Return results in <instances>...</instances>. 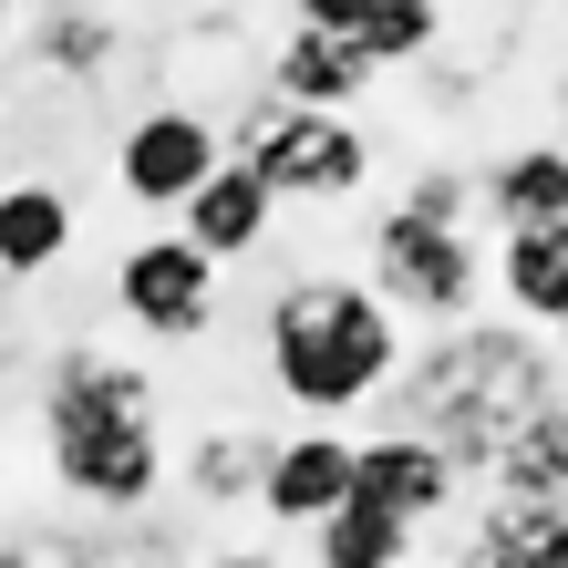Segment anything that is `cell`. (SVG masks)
<instances>
[{
    "label": "cell",
    "mask_w": 568,
    "mask_h": 568,
    "mask_svg": "<svg viewBox=\"0 0 568 568\" xmlns=\"http://www.w3.org/2000/svg\"><path fill=\"white\" fill-rule=\"evenodd\" d=\"M0 11H11V0H0Z\"/></svg>",
    "instance_id": "cell-24"
},
{
    "label": "cell",
    "mask_w": 568,
    "mask_h": 568,
    "mask_svg": "<svg viewBox=\"0 0 568 568\" xmlns=\"http://www.w3.org/2000/svg\"><path fill=\"white\" fill-rule=\"evenodd\" d=\"M496 496H538V507H568V404H538L507 445L486 455Z\"/></svg>",
    "instance_id": "cell-12"
},
{
    "label": "cell",
    "mask_w": 568,
    "mask_h": 568,
    "mask_svg": "<svg viewBox=\"0 0 568 568\" xmlns=\"http://www.w3.org/2000/svg\"><path fill=\"white\" fill-rule=\"evenodd\" d=\"M455 568H517V558H486V548H476V558H455Z\"/></svg>",
    "instance_id": "cell-23"
},
{
    "label": "cell",
    "mask_w": 568,
    "mask_h": 568,
    "mask_svg": "<svg viewBox=\"0 0 568 568\" xmlns=\"http://www.w3.org/2000/svg\"><path fill=\"white\" fill-rule=\"evenodd\" d=\"M104 52H114V21L93 11V0H52V21H42V62H73V73H93Z\"/></svg>",
    "instance_id": "cell-19"
},
{
    "label": "cell",
    "mask_w": 568,
    "mask_h": 568,
    "mask_svg": "<svg viewBox=\"0 0 568 568\" xmlns=\"http://www.w3.org/2000/svg\"><path fill=\"white\" fill-rule=\"evenodd\" d=\"M404 207H414V217H434V227H465V176H424Z\"/></svg>",
    "instance_id": "cell-21"
},
{
    "label": "cell",
    "mask_w": 568,
    "mask_h": 568,
    "mask_svg": "<svg viewBox=\"0 0 568 568\" xmlns=\"http://www.w3.org/2000/svg\"><path fill=\"white\" fill-rule=\"evenodd\" d=\"M73 248V196L62 186H0V280H42Z\"/></svg>",
    "instance_id": "cell-14"
},
{
    "label": "cell",
    "mask_w": 568,
    "mask_h": 568,
    "mask_svg": "<svg viewBox=\"0 0 568 568\" xmlns=\"http://www.w3.org/2000/svg\"><path fill=\"white\" fill-rule=\"evenodd\" d=\"M558 93H568V83H558Z\"/></svg>",
    "instance_id": "cell-25"
},
{
    "label": "cell",
    "mask_w": 568,
    "mask_h": 568,
    "mask_svg": "<svg viewBox=\"0 0 568 568\" xmlns=\"http://www.w3.org/2000/svg\"><path fill=\"white\" fill-rule=\"evenodd\" d=\"M217 124L207 114H186V104H165V114H135L124 124V145H114V176L135 207H186L196 186H207V165H217Z\"/></svg>",
    "instance_id": "cell-7"
},
{
    "label": "cell",
    "mask_w": 568,
    "mask_h": 568,
    "mask_svg": "<svg viewBox=\"0 0 568 568\" xmlns=\"http://www.w3.org/2000/svg\"><path fill=\"white\" fill-rule=\"evenodd\" d=\"M434 31H445V0H383V21L362 31V62L373 73H393V62H414V52H434Z\"/></svg>",
    "instance_id": "cell-18"
},
{
    "label": "cell",
    "mask_w": 568,
    "mask_h": 568,
    "mask_svg": "<svg viewBox=\"0 0 568 568\" xmlns=\"http://www.w3.org/2000/svg\"><path fill=\"white\" fill-rule=\"evenodd\" d=\"M52 476L83 507H145L165 486V445H155V383L114 352H62L52 362Z\"/></svg>",
    "instance_id": "cell-2"
},
{
    "label": "cell",
    "mask_w": 568,
    "mask_h": 568,
    "mask_svg": "<svg viewBox=\"0 0 568 568\" xmlns=\"http://www.w3.org/2000/svg\"><path fill=\"white\" fill-rule=\"evenodd\" d=\"M476 290H486V270H476V248H465V227H434L414 207H383V227H373V300H383V311L465 321Z\"/></svg>",
    "instance_id": "cell-5"
},
{
    "label": "cell",
    "mask_w": 568,
    "mask_h": 568,
    "mask_svg": "<svg viewBox=\"0 0 568 568\" xmlns=\"http://www.w3.org/2000/svg\"><path fill=\"white\" fill-rule=\"evenodd\" d=\"M352 496H373V507H393L404 527H424V517H445L465 496V476L424 434H373V445H352Z\"/></svg>",
    "instance_id": "cell-8"
},
{
    "label": "cell",
    "mask_w": 568,
    "mask_h": 568,
    "mask_svg": "<svg viewBox=\"0 0 568 568\" xmlns=\"http://www.w3.org/2000/svg\"><path fill=\"white\" fill-rule=\"evenodd\" d=\"M383 21V0H300V31H331V42H362Z\"/></svg>",
    "instance_id": "cell-20"
},
{
    "label": "cell",
    "mask_w": 568,
    "mask_h": 568,
    "mask_svg": "<svg viewBox=\"0 0 568 568\" xmlns=\"http://www.w3.org/2000/svg\"><path fill=\"white\" fill-rule=\"evenodd\" d=\"M270 207H280V196L258 186L239 155H217V165H207V186H196L186 207H176V217H186L176 239H186L196 258H248L258 239H270Z\"/></svg>",
    "instance_id": "cell-10"
},
{
    "label": "cell",
    "mask_w": 568,
    "mask_h": 568,
    "mask_svg": "<svg viewBox=\"0 0 568 568\" xmlns=\"http://www.w3.org/2000/svg\"><path fill=\"white\" fill-rule=\"evenodd\" d=\"M248 165L270 196H352L362 176H373V145H362V124L342 114H300V104H248L239 114V145H227Z\"/></svg>",
    "instance_id": "cell-4"
},
{
    "label": "cell",
    "mask_w": 568,
    "mask_h": 568,
    "mask_svg": "<svg viewBox=\"0 0 568 568\" xmlns=\"http://www.w3.org/2000/svg\"><path fill=\"white\" fill-rule=\"evenodd\" d=\"M321 568H404V548H414V527L393 517V507H373V496H342L321 527Z\"/></svg>",
    "instance_id": "cell-16"
},
{
    "label": "cell",
    "mask_w": 568,
    "mask_h": 568,
    "mask_svg": "<svg viewBox=\"0 0 568 568\" xmlns=\"http://www.w3.org/2000/svg\"><path fill=\"white\" fill-rule=\"evenodd\" d=\"M486 217L507 227H568V155L558 145H517V155H496V176H486Z\"/></svg>",
    "instance_id": "cell-13"
},
{
    "label": "cell",
    "mask_w": 568,
    "mask_h": 568,
    "mask_svg": "<svg viewBox=\"0 0 568 568\" xmlns=\"http://www.w3.org/2000/svg\"><path fill=\"white\" fill-rule=\"evenodd\" d=\"M114 300L155 342H196V331L217 321V258H196L186 239H135L114 258Z\"/></svg>",
    "instance_id": "cell-6"
},
{
    "label": "cell",
    "mask_w": 568,
    "mask_h": 568,
    "mask_svg": "<svg viewBox=\"0 0 568 568\" xmlns=\"http://www.w3.org/2000/svg\"><path fill=\"white\" fill-rule=\"evenodd\" d=\"M258 465H270V445L258 434H207L186 465V486L207 496V507H239V496H258Z\"/></svg>",
    "instance_id": "cell-17"
},
{
    "label": "cell",
    "mask_w": 568,
    "mask_h": 568,
    "mask_svg": "<svg viewBox=\"0 0 568 568\" xmlns=\"http://www.w3.org/2000/svg\"><path fill=\"white\" fill-rule=\"evenodd\" d=\"M207 568H280V558H258V548H227V558H207Z\"/></svg>",
    "instance_id": "cell-22"
},
{
    "label": "cell",
    "mask_w": 568,
    "mask_h": 568,
    "mask_svg": "<svg viewBox=\"0 0 568 568\" xmlns=\"http://www.w3.org/2000/svg\"><path fill=\"white\" fill-rule=\"evenodd\" d=\"M393 362H404V342H393L383 300L362 280H290L270 300V383L290 404L352 414V404H373L393 383Z\"/></svg>",
    "instance_id": "cell-3"
},
{
    "label": "cell",
    "mask_w": 568,
    "mask_h": 568,
    "mask_svg": "<svg viewBox=\"0 0 568 568\" xmlns=\"http://www.w3.org/2000/svg\"><path fill=\"white\" fill-rule=\"evenodd\" d=\"M496 280H507L517 321L568 331V227H517V239H507V258H496Z\"/></svg>",
    "instance_id": "cell-15"
},
{
    "label": "cell",
    "mask_w": 568,
    "mask_h": 568,
    "mask_svg": "<svg viewBox=\"0 0 568 568\" xmlns=\"http://www.w3.org/2000/svg\"><path fill=\"white\" fill-rule=\"evenodd\" d=\"M342 496H352V445L342 434H290V445H270V465H258V507L280 527H321Z\"/></svg>",
    "instance_id": "cell-9"
},
{
    "label": "cell",
    "mask_w": 568,
    "mask_h": 568,
    "mask_svg": "<svg viewBox=\"0 0 568 568\" xmlns=\"http://www.w3.org/2000/svg\"><path fill=\"white\" fill-rule=\"evenodd\" d=\"M362 83H373V62H362L352 42H331V31H290V42L270 52V93L300 104V114H342Z\"/></svg>",
    "instance_id": "cell-11"
},
{
    "label": "cell",
    "mask_w": 568,
    "mask_h": 568,
    "mask_svg": "<svg viewBox=\"0 0 568 568\" xmlns=\"http://www.w3.org/2000/svg\"><path fill=\"white\" fill-rule=\"evenodd\" d=\"M404 404H414V434H424V445L455 455V476H486V455L507 445L538 404H558V383H548V352L527 342V331L465 321V331H445V342L414 362Z\"/></svg>",
    "instance_id": "cell-1"
}]
</instances>
